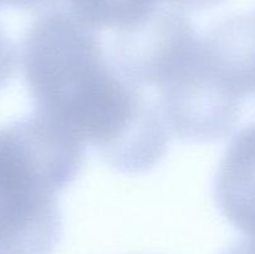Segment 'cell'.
Wrapping results in <instances>:
<instances>
[{
    "label": "cell",
    "instance_id": "3",
    "mask_svg": "<svg viewBox=\"0 0 255 254\" xmlns=\"http://www.w3.org/2000/svg\"><path fill=\"white\" fill-rule=\"evenodd\" d=\"M214 197L222 214L255 248V121L229 142L217 172Z\"/></svg>",
    "mask_w": 255,
    "mask_h": 254
},
{
    "label": "cell",
    "instance_id": "1",
    "mask_svg": "<svg viewBox=\"0 0 255 254\" xmlns=\"http://www.w3.org/2000/svg\"><path fill=\"white\" fill-rule=\"evenodd\" d=\"M34 114L91 144L114 168L139 173L164 156L169 132L156 100L132 86L97 31L64 10L37 16L21 46Z\"/></svg>",
    "mask_w": 255,
    "mask_h": 254
},
{
    "label": "cell",
    "instance_id": "9",
    "mask_svg": "<svg viewBox=\"0 0 255 254\" xmlns=\"http://www.w3.org/2000/svg\"><path fill=\"white\" fill-rule=\"evenodd\" d=\"M2 5H5V0H0V6H2Z\"/></svg>",
    "mask_w": 255,
    "mask_h": 254
},
{
    "label": "cell",
    "instance_id": "8",
    "mask_svg": "<svg viewBox=\"0 0 255 254\" xmlns=\"http://www.w3.org/2000/svg\"><path fill=\"white\" fill-rule=\"evenodd\" d=\"M222 254H255V249L247 239L237 242L233 246L227 248Z\"/></svg>",
    "mask_w": 255,
    "mask_h": 254
},
{
    "label": "cell",
    "instance_id": "5",
    "mask_svg": "<svg viewBox=\"0 0 255 254\" xmlns=\"http://www.w3.org/2000/svg\"><path fill=\"white\" fill-rule=\"evenodd\" d=\"M15 66H16L15 47L0 27V89L7 84L10 77L14 74Z\"/></svg>",
    "mask_w": 255,
    "mask_h": 254
},
{
    "label": "cell",
    "instance_id": "4",
    "mask_svg": "<svg viewBox=\"0 0 255 254\" xmlns=\"http://www.w3.org/2000/svg\"><path fill=\"white\" fill-rule=\"evenodd\" d=\"M164 0H64L62 10L80 24L100 32H122L151 19Z\"/></svg>",
    "mask_w": 255,
    "mask_h": 254
},
{
    "label": "cell",
    "instance_id": "6",
    "mask_svg": "<svg viewBox=\"0 0 255 254\" xmlns=\"http://www.w3.org/2000/svg\"><path fill=\"white\" fill-rule=\"evenodd\" d=\"M5 5L42 14L51 10H62L64 0H5Z\"/></svg>",
    "mask_w": 255,
    "mask_h": 254
},
{
    "label": "cell",
    "instance_id": "2",
    "mask_svg": "<svg viewBox=\"0 0 255 254\" xmlns=\"http://www.w3.org/2000/svg\"><path fill=\"white\" fill-rule=\"evenodd\" d=\"M85 144L34 114L0 127V254H52L57 194L79 174Z\"/></svg>",
    "mask_w": 255,
    "mask_h": 254
},
{
    "label": "cell",
    "instance_id": "7",
    "mask_svg": "<svg viewBox=\"0 0 255 254\" xmlns=\"http://www.w3.org/2000/svg\"><path fill=\"white\" fill-rule=\"evenodd\" d=\"M169 7L182 12H196L211 9L222 4L224 0H164Z\"/></svg>",
    "mask_w": 255,
    "mask_h": 254
}]
</instances>
